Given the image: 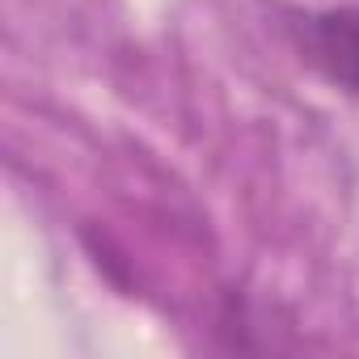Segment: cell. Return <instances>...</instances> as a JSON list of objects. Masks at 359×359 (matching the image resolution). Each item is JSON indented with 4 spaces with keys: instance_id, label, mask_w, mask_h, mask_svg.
I'll return each mask as SVG.
<instances>
[{
    "instance_id": "1",
    "label": "cell",
    "mask_w": 359,
    "mask_h": 359,
    "mask_svg": "<svg viewBox=\"0 0 359 359\" xmlns=\"http://www.w3.org/2000/svg\"><path fill=\"white\" fill-rule=\"evenodd\" d=\"M283 39L321 85L359 97V5L287 9Z\"/></svg>"
}]
</instances>
